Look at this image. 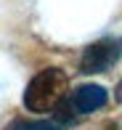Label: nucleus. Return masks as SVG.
<instances>
[{"label": "nucleus", "mask_w": 122, "mask_h": 130, "mask_svg": "<svg viewBox=\"0 0 122 130\" xmlns=\"http://www.w3.org/2000/svg\"><path fill=\"white\" fill-rule=\"evenodd\" d=\"M103 104H106V88L101 85H80L72 96V109H77L80 114H90Z\"/></svg>", "instance_id": "7ed1b4c3"}, {"label": "nucleus", "mask_w": 122, "mask_h": 130, "mask_svg": "<svg viewBox=\"0 0 122 130\" xmlns=\"http://www.w3.org/2000/svg\"><path fill=\"white\" fill-rule=\"evenodd\" d=\"M66 88H69V80L64 74V69L48 67L29 80V85L24 90V106L29 111H40V114L43 111H53L64 101Z\"/></svg>", "instance_id": "f257e3e1"}, {"label": "nucleus", "mask_w": 122, "mask_h": 130, "mask_svg": "<svg viewBox=\"0 0 122 130\" xmlns=\"http://www.w3.org/2000/svg\"><path fill=\"white\" fill-rule=\"evenodd\" d=\"M5 130H59V125L56 122H24V120H16Z\"/></svg>", "instance_id": "20e7f679"}, {"label": "nucleus", "mask_w": 122, "mask_h": 130, "mask_svg": "<svg viewBox=\"0 0 122 130\" xmlns=\"http://www.w3.org/2000/svg\"><path fill=\"white\" fill-rule=\"evenodd\" d=\"M119 56H122V40L103 37V40H98V43H93V45L85 48L82 58H80V72H85V74L106 72Z\"/></svg>", "instance_id": "f03ea898"}]
</instances>
